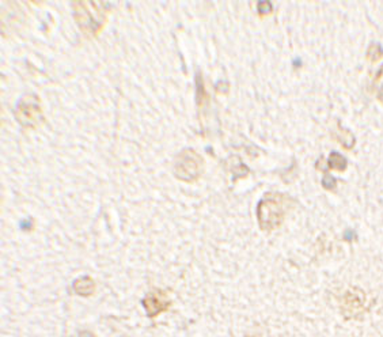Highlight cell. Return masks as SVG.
<instances>
[{
  "instance_id": "cell-9",
  "label": "cell",
  "mask_w": 383,
  "mask_h": 337,
  "mask_svg": "<svg viewBox=\"0 0 383 337\" xmlns=\"http://www.w3.org/2000/svg\"><path fill=\"white\" fill-rule=\"evenodd\" d=\"M327 163L330 165V167L336 169V170H344L346 167V159L344 158L343 155L337 154V153H332Z\"/></svg>"
},
{
  "instance_id": "cell-8",
  "label": "cell",
  "mask_w": 383,
  "mask_h": 337,
  "mask_svg": "<svg viewBox=\"0 0 383 337\" xmlns=\"http://www.w3.org/2000/svg\"><path fill=\"white\" fill-rule=\"evenodd\" d=\"M372 93L383 103V65L377 72L374 82H372Z\"/></svg>"
},
{
  "instance_id": "cell-3",
  "label": "cell",
  "mask_w": 383,
  "mask_h": 337,
  "mask_svg": "<svg viewBox=\"0 0 383 337\" xmlns=\"http://www.w3.org/2000/svg\"><path fill=\"white\" fill-rule=\"evenodd\" d=\"M204 169V160L192 148L183 150L176 160V177L185 182H193L200 177Z\"/></svg>"
},
{
  "instance_id": "cell-4",
  "label": "cell",
  "mask_w": 383,
  "mask_h": 337,
  "mask_svg": "<svg viewBox=\"0 0 383 337\" xmlns=\"http://www.w3.org/2000/svg\"><path fill=\"white\" fill-rule=\"evenodd\" d=\"M15 119L25 128H36L44 121L40 99L34 94H27L20 99L14 110Z\"/></svg>"
},
{
  "instance_id": "cell-6",
  "label": "cell",
  "mask_w": 383,
  "mask_h": 337,
  "mask_svg": "<svg viewBox=\"0 0 383 337\" xmlns=\"http://www.w3.org/2000/svg\"><path fill=\"white\" fill-rule=\"evenodd\" d=\"M365 295L358 287L349 288L342 299V313L344 317L358 318L363 316Z\"/></svg>"
},
{
  "instance_id": "cell-2",
  "label": "cell",
  "mask_w": 383,
  "mask_h": 337,
  "mask_svg": "<svg viewBox=\"0 0 383 337\" xmlns=\"http://www.w3.org/2000/svg\"><path fill=\"white\" fill-rule=\"evenodd\" d=\"M106 4L96 1H75L72 4L74 17L86 36H96L106 20Z\"/></svg>"
},
{
  "instance_id": "cell-7",
  "label": "cell",
  "mask_w": 383,
  "mask_h": 337,
  "mask_svg": "<svg viewBox=\"0 0 383 337\" xmlns=\"http://www.w3.org/2000/svg\"><path fill=\"white\" fill-rule=\"evenodd\" d=\"M72 288L81 297H90L96 293V281L90 276H82L74 281Z\"/></svg>"
},
{
  "instance_id": "cell-10",
  "label": "cell",
  "mask_w": 383,
  "mask_h": 337,
  "mask_svg": "<svg viewBox=\"0 0 383 337\" xmlns=\"http://www.w3.org/2000/svg\"><path fill=\"white\" fill-rule=\"evenodd\" d=\"M257 10H259V13H261V14L262 10H264L265 14H268V13L272 11V4H271L269 1H260L259 6H257Z\"/></svg>"
},
{
  "instance_id": "cell-1",
  "label": "cell",
  "mask_w": 383,
  "mask_h": 337,
  "mask_svg": "<svg viewBox=\"0 0 383 337\" xmlns=\"http://www.w3.org/2000/svg\"><path fill=\"white\" fill-rule=\"evenodd\" d=\"M295 204V200L290 195L279 192L266 193L257 205V220L261 230L273 231L279 229Z\"/></svg>"
},
{
  "instance_id": "cell-5",
  "label": "cell",
  "mask_w": 383,
  "mask_h": 337,
  "mask_svg": "<svg viewBox=\"0 0 383 337\" xmlns=\"http://www.w3.org/2000/svg\"><path fill=\"white\" fill-rule=\"evenodd\" d=\"M141 303L148 318L158 317L163 312H167L171 306L170 298L162 288H154L150 293H147Z\"/></svg>"
}]
</instances>
